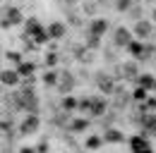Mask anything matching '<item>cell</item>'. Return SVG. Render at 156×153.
Listing matches in <instances>:
<instances>
[{
    "label": "cell",
    "instance_id": "ba28073f",
    "mask_svg": "<svg viewBox=\"0 0 156 153\" xmlns=\"http://www.w3.org/2000/svg\"><path fill=\"white\" fill-rule=\"evenodd\" d=\"M62 36H65V24L53 22V24L48 26V38H62Z\"/></svg>",
    "mask_w": 156,
    "mask_h": 153
},
{
    "label": "cell",
    "instance_id": "277c9868",
    "mask_svg": "<svg viewBox=\"0 0 156 153\" xmlns=\"http://www.w3.org/2000/svg\"><path fill=\"white\" fill-rule=\"evenodd\" d=\"M106 29H108L106 19H94V22H91V26H89V34H91V36H96V38H101Z\"/></svg>",
    "mask_w": 156,
    "mask_h": 153
},
{
    "label": "cell",
    "instance_id": "d6986e66",
    "mask_svg": "<svg viewBox=\"0 0 156 153\" xmlns=\"http://www.w3.org/2000/svg\"><path fill=\"white\" fill-rule=\"evenodd\" d=\"M98 144H101V139H98V136H94V139H89V146H91V148H94V146H98Z\"/></svg>",
    "mask_w": 156,
    "mask_h": 153
},
{
    "label": "cell",
    "instance_id": "5b68a950",
    "mask_svg": "<svg viewBox=\"0 0 156 153\" xmlns=\"http://www.w3.org/2000/svg\"><path fill=\"white\" fill-rule=\"evenodd\" d=\"M135 34H137V38L151 36V24H149V22H144V19H139V22L135 24Z\"/></svg>",
    "mask_w": 156,
    "mask_h": 153
},
{
    "label": "cell",
    "instance_id": "5bb4252c",
    "mask_svg": "<svg viewBox=\"0 0 156 153\" xmlns=\"http://www.w3.org/2000/svg\"><path fill=\"white\" fill-rule=\"evenodd\" d=\"M103 141H122V134L115 132V129H108V132L103 134Z\"/></svg>",
    "mask_w": 156,
    "mask_h": 153
},
{
    "label": "cell",
    "instance_id": "30bf717a",
    "mask_svg": "<svg viewBox=\"0 0 156 153\" xmlns=\"http://www.w3.org/2000/svg\"><path fill=\"white\" fill-rule=\"evenodd\" d=\"M127 50H130V53H132V55H137V57H142V60H144V55H147V48H144V46H142V43H139V41H132V43H130V46H127Z\"/></svg>",
    "mask_w": 156,
    "mask_h": 153
},
{
    "label": "cell",
    "instance_id": "4fadbf2b",
    "mask_svg": "<svg viewBox=\"0 0 156 153\" xmlns=\"http://www.w3.org/2000/svg\"><path fill=\"white\" fill-rule=\"evenodd\" d=\"M122 74L127 76V79H137V65L135 62H127V65H122Z\"/></svg>",
    "mask_w": 156,
    "mask_h": 153
},
{
    "label": "cell",
    "instance_id": "ffe728a7",
    "mask_svg": "<svg viewBox=\"0 0 156 153\" xmlns=\"http://www.w3.org/2000/svg\"><path fill=\"white\" fill-rule=\"evenodd\" d=\"M20 153H34V148H22Z\"/></svg>",
    "mask_w": 156,
    "mask_h": 153
},
{
    "label": "cell",
    "instance_id": "2e32d148",
    "mask_svg": "<svg viewBox=\"0 0 156 153\" xmlns=\"http://www.w3.org/2000/svg\"><path fill=\"white\" fill-rule=\"evenodd\" d=\"M43 81H46V84H58V76H55V72H46V74H43Z\"/></svg>",
    "mask_w": 156,
    "mask_h": 153
},
{
    "label": "cell",
    "instance_id": "7a4b0ae2",
    "mask_svg": "<svg viewBox=\"0 0 156 153\" xmlns=\"http://www.w3.org/2000/svg\"><path fill=\"white\" fill-rule=\"evenodd\" d=\"M132 153H154L149 141H147V136H135L132 139Z\"/></svg>",
    "mask_w": 156,
    "mask_h": 153
},
{
    "label": "cell",
    "instance_id": "8992f818",
    "mask_svg": "<svg viewBox=\"0 0 156 153\" xmlns=\"http://www.w3.org/2000/svg\"><path fill=\"white\" fill-rule=\"evenodd\" d=\"M137 84H139V89H144V91H149V89H156V79L151 74H142L137 76Z\"/></svg>",
    "mask_w": 156,
    "mask_h": 153
},
{
    "label": "cell",
    "instance_id": "44dd1931",
    "mask_svg": "<svg viewBox=\"0 0 156 153\" xmlns=\"http://www.w3.org/2000/svg\"><path fill=\"white\" fill-rule=\"evenodd\" d=\"M154 17H156V7H154Z\"/></svg>",
    "mask_w": 156,
    "mask_h": 153
},
{
    "label": "cell",
    "instance_id": "52a82bcc",
    "mask_svg": "<svg viewBox=\"0 0 156 153\" xmlns=\"http://www.w3.org/2000/svg\"><path fill=\"white\" fill-rule=\"evenodd\" d=\"M96 84H98V89L106 91V93L113 91V81H111V76H108V74H96Z\"/></svg>",
    "mask_w": 156,
    "mask_h": 153
},
{
    "label": "cell",
    "instance_id": "9a60e30c",
    "mask_svg": "<svg viewBox=\"0 0 156 153\" xmlns=\"http://www.w3.org/2000/svg\"><path fill=\"white\" fill-rule=\"evenodd\" d=\"M132 7V0H115V10H122V12H127Z\"/></svg>",
    "mask_w": 156,
    "mask_h": 153
},
{
    "label": "cell",
    "instance_id": "6da1fadb",
    "mask_svg": "<svg viewBox=\"0 0 156 153\" xmlns=\"http://www.w3.org/2000/svg\"><path fill=\"white\" fill-rule=\"evenodd\" d=\"M113 36H115V38H113V43H115V46H125V48H127V46L135 41V38H132V34H130L127 29H122V26H118Z\"/></svg>",
    "mask_w": 156,
    "mask_h": 153
},
{
    "label": "cell",
    "instance_id": "3957f363",
    "mask_svg": "<svg viewBox=\"0 0 156 153\" xmlns=\"http://www.w3.org/2000/svg\"><path fill=\"white\" fill-rule=\"evenodd\" d=\"M22 134H34L36 129H39V117L36 115H27V120L22 122Z\"/></svg>",
    "mask_w": 156,
    "mask_h": 153
},
{
    "label": "cell",
    "instance_id": "7c38bea8",
    "mask_svg": "<svg viewBox=\"0 0 156 153\" xmlns=\"http://www.w3.org/2000/svg\"><path fill=\"white\" fill-rule=\"evenodd\" d=\"M0 84H17V72H12V70L0 72Z\"/></svg>",
    "mask_w": 156,
    "mask_h": 153
},
{
    "label": "cell",
    "instance_id": "9c48e42d",
    "mask_svg": "<svg viewBox=\"0 0 156 153\" xmlns=\"http://www.w3.org/2000/svg\"><path fill=\"white\" fill-rule=\"evenodd\" d=\"M58 86H60V91H72V86H75V79H72V74H60L58 79Z\"/></svg>",
    "mask_w": 156,
    "mask_h": 153
},
{
    "label": "cell",
    "instance_id": "e0dca14e",
    "mask_svg": "<svg viewBox=\"0 0 156 153\" xmlns=\"http://www.w3.org/2000/svg\"><path fill=\"white\" fill-rule=\"evenodd\" d=\"M144 98H147V91H144V89H137L135 91V100H144Z\"/></svg>",
    "mask_w": 156,
    "mask_h": 153
},
{
    "label": "cell",
    "instance_id": "ac0fdd59",
    "mask_svg": "<svg viewBox=\"0 0 156 153\" xmlns=\"http://www.w3.org/2000/svg\"><path fill=\"white\" fill-rule=\"evenodd\" d=\"M20 72H22V74H31V65H27V62H24V65L20 67Z\"/></svg>",
    "mask_w": 156,
    "mask_h": 153
},
{
    "label": "cell",
    "instance_id": "8fae6325",
    "mask_svg": "<svg viewBox=\"0 0 156 153\" xmlns=\"http://www.w3.org/2000/svg\"><path fill=\"white\" fill-rule=\"evenodd\" d=\"M5 17H7V19H2V26H7V24H17V22L22 19V15L17 12V10H15V7H10Z\"/></svg>",
    "mask_w": 156,
    "mask_h": 153
}]
</instances>
